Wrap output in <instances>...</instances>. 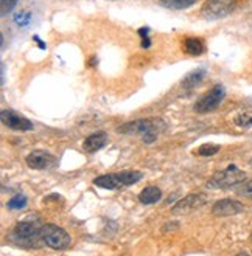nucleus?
Masks as SVG:
<instances>
[{
    "label": "nucleus",
    "mask_w": 252,
    "mask_h": 256,
    "mask_svg": "<svg viewBox=\"0 0 252 256\" xmlns=\"http://www.w3.org/2000/svg\"><path fill=\"white\" fill-rule=\"evenodd\" d=\"M41 238H42L44 244L49 246L50 248H55V250H66L72 244V239H70L69 233L64 228L56 227L53 224L42 225Z\"/></svg>",
    "instance_id": "obj_4"
},
{
    "label": "nucleus",
    "mask_w": 252,
    "mask_h": 256,
    "mask_svg": "<svg viewBox=\"0 0 252 256\" xmlns=\"http://www.w3.org/2000/svg\"><path fill=\"white\" fill-rule=\"evenodd\" d=\"M0 116H2V123L5 126H8L10 129L13 130H32L33 129V124L30 120H27L25 116L13 112V110H2V114H0Z\"/></svg>",
    "instance_id": "obj_9"
},
{
    "label": "nucleus",
    "mask_w": 252,
    "mask_h": 256,
    "mask_svg": "<svg viewBox=\"0 0 252 256\" xmlns=\"http://www.w3.org/2000/svg\"><path fill=\"white\" fill-rule=\"evenodd\" d=\"M30 19H32V14H30V12H25V11H22V12L16 14V18H14V20H16V24H18V25H21V26L28 25V24H30Z\"/></svg>",
    "instance_id": "obj_22"
},
{
    "label": "nucleus",
    "mask_w": 252,
    "mask_h": 256,
    "mask_svg": "<svg viewBox=\"0 0 252 256\" xmlns=\"http://www.w3.org/2000/svg\"><path fill=\"white\" fill-rule=\"evenodd\" d=\"M235 10V0H207L202 5L201 14L207 20L226 18Z\"/></svg>",
    "instance_id": "obj_5"
},
{
    "label": "nucleus",
    "mask_w": 252,
    "mask_h": 256,
    "mask_svg": "<svg viewBox=\"0 0 252 256\" xmlns=\"http://www.w3.org/2000/svg\"><path fill=\"white\" fill-rule=\"evenodd\" d=\"M106 143H108V134L106 132H97V134L89 135V137L84 140L83 149L86 150V152L92 154V152L100 150Z\"/></svg>",
    "instance_id": "obj_12"
},
{
    "label": "nucleus",
    "mask_w": 252,
    "mask_h": 256,
    "mask_svg": "<svg viewBox=\"0 0 252 256\" xmlns=\"http://www.w3.org/2000/svg\"><path fill=\"white\" fill-rule=\"evenodd\" d=\"M205 202H207V196L202 194V192L188 194V196H185L184 199H181L179 202H177V204L173 206L171 213H173V214H187V213H190V212H193V210L202 206Z\"/></svg>",
    "instance_id": "obj_8"
},
{
    "label": "nucleus",
    "mask_w": 252,
    "mask_h": 256,
    "mask_svg": "<svg viewBox=\"0 0 252 256\" xmlns=\"http://www.w3.org/2000/svg\"><path fill=\"white\" fill-rule=\"evenodd\" d=\"M218 150H219L218 144H202L198 149V154L202 156V157H210V156H215Z\"/></svg>",
    "instance_id": "obj_20"
},
{
    "label": "nucleus",
    "mask_w": 252,
    "mask_h": 256,
    "mask_svg": "<svg viewBox=\"0 0 252 256\" xmlns=\"http://www.w3.org/2000/svg\"><path fill=\"white\" fill-rule=\"evenodd\" d=\"M142 172L139 171H125L120 174H106V176H100L94 180V185L105 188V190H118V188H125L129 185L137 184L142 178Z\"/></svg>",
    "instance_id": "obj_2"
},
{
    "label": "nucleus",
    "mask_w": 252,
    "mask_h": 256,
    "mask_svg": "<svg viewBox=\"0 0 252 256\" xmlns=\"http://www.w3.org/2000/svg\"><path fill=\"white\" fill-rule=\"evenodd\" d=\"M226 96V92H224V88L221 87V86H215L212 90H209L196 104H195V110L199 112V114H207V112H212L215 110L221 101L224 100Z\"/></svg>",
    "instance_id": "obj_6"
},
{
    "label": "nucleus",
    "mask_w": 252,
    "mask_h": 256,
    "mask_svg": "<svg viewBox=\"0 0 252 256\" xmlns=\"http://www.w3.org/2000/svg\"><path fill=\"white\" fill-rule=\"evenodd\" d=\"M244 178H246L244 171L238 170L232 164V166H227L226 170L213 174L212 178L207 182V186L212 190H226V188H232L235 185L241 184Z\"/></svg>",
    "instance_id": "obj_3"
},
{
    "label": "nucleus",
    "mask_w": 252,
    "mask_h": 256,
    "mask_svg": "<svg viewBox=\"0 0 252 256\" xmlns=\"http://www.w3.org/2000/svg\"><path fill=\"white\" fill-rule=\"evenodd\" d=\"M162 198V191L156 186H146L145 190H142V192L139 194V200L143 205H151L159 202Z\"/></svg>",
    "instance_id": "obj_13"
},
{
    "label": "nucleus",
    "mask_w": 252,
    "mask_h": 256,
    "mask_svg": "<svg viewBox=\"0 0 252 256\" xmlns=\"http://www.w3.org/2000/svg\"><path fill=\"white\" fill-rule=\"evenodd\" d=\"M165 124L160 120H137V122L126 123L122 128H118V132L122 134H148V132H159V129H164Z\"/></svg>",
    "instance_id": "obj_7"
},
{
    "label": "nucleus",
    "mask_w": 252,
    "mask_h": 256,
    "mask_svg": "<svg viewBox=\"0 0 252 256\" xmlns=\"http://www.w3.org/2000/svg\"><path fill=\"white\" fill-rule=\"evenodd\" d=\"M244 210V205L238 200H232V199H223L213 205L212 208V213L215 216H233V214H238Z\"/></svg>",
    "instance_id": "obj_10"
},
{
    "label": "nucleus",
    "mask_w": 252,
    "mask_h": 256,
    "mask_svg": "<svg viewBox=\"0 0 252 256\" xmlns=\"http://www.w3.org/2000/svg\"><path fill=\"white\" fill-rule=\"evenodd\" d=\"M160 2L162 5H165L167 8H171V10H185L193 4H196L198 0H160Z\"/></svg>",
    "instance_id": "obj_16"
},
{
    "label": "nucleus",
    "mask_w": 252,
    "mask_h": 256,
    "mask_svg": "<svg viewBox=\"0 0 252 256\" xmlns=\"http://www.w3.org/2000/svg\"><path fill=\"white\" fill-rule=\"evenodd\" d=\"M177 227H179V225H177V224H171V225H170V224H167L165 227L162 228V232H167L168 228H170V230H171V228H177Z\"/></svg>",
    "instance_id": "obj_23"
},
{
    "label": "nucleus",
    "mask_w": 252,
    "mask_h": 256,
    "mask_svg": "<svg viewBox=\"0 0 252 256\" xmlns=\"http://www.w3.org/2000/svg\"><path fill=\"white\" fill-rule=\"evenodd\" d=\"M53 162H55L53 156L46 152V150H33L27 157V164L32 170H47L52 166Z\"/></svg>",
    "instance_id": "obj_11"
},
{
    "label": "nucleus",
    "mask_w": 252,
    "mask_h": 256,
    "mask_svg": "<svg viewBox=\"0 0 252 256\" xmlns=\"http://www.w3.org/2000/svg\"><path fill=\"white\" fill-rule=\"evenodd\" d=\"M13 242L21 247H27V248H33L38 247V244L42 240L41 238V228L36 224L30 222V220H24L19 222L13 230L11 234Z\"/></svg>",
    "instance_id": "obj_1"
},
{
    "label": "nucleus",
    "mask_w": 252,
    "mask_h": 256,
    "mask_svg": "<svg viewBox=\"0 0 252 256\" xmlns=\"http://www.w3.org/2000/svg\"><path fill=\"white\" fill-rule=\"evenodd\" d=\"M233 123L240 128H252V110H244V112H240L233 118Z\"/></svg>",
    "instance_id": "obj_17"
},
{
    "label": "nucleus",
    "mask_w": 252,
    "mask_h": 256,
    "mask_svg": "<svg viewBox=\"0 0 252 256\" xmlns=\"http://www.w3.org/2000/svg\"><path fill=\"white\" fill-rule=\"evenodd\" d=\"M19 0H0V12H2V16H7V14L18 5Z\"/></svg>",
    "instance_id": "obj_21"
},
{
    "label": "nucleus",
    "mask_w": 252,
    "mask_h": 256,
    "mask_svg": "<svg viewBox=\"0 0 252 256\" xmlns=\"http://www.w3.org/2000/svg\"><path fill=\"white\" fill-rule=\"evenodd\" d=\"M7 206L10 210H22L24 206H27V198H25L24 194H16L13 199L8 200Z\"/></svg>",
    "instance_id": "obj_18"
},
{
    "label": "nucleus",
    "mask_w": 252,
    "mask_h": 256,
    "mask_svg": "<svg viewBox=\"0 0 252 256\" xmlns=\"http://www.w3.org/2000/svg\"><path fill=\"white\" fill-rule=\"evenodd\" d=\"M184 50L187 54H191V56H199L204 53V45L199 39H195V38H188L185 42H184Z\"/></svg>",
    "instance_id": "obj_15"
},
{
    "label": "nucleus",
    "mask_w": 252,
    "mask_h": 256,
    "mask_svg": "<svg viewBox=\"0 0 252 256\" xmlns=\"http://www.w3.org/2000/svg\"><path fill=\"white\" fill-rule=\"evenodd\" d=\"M204 78H205V70L204 68H196L195 72H191V73L187 74L185 80L182 81V87L184 88H195L204 81Z\"/></svg>",
    "instance_id": "obj_14"
},
{
    "label": "nucleus",
    "mask_w": 252,
    "mask_h": 256,
    "mask_svg": "<svg viewBox=\"0 0 252 256\" xmlns=\"http://www.w3.org/2000/svg\"><path fill=\"white\" fill-rule=\"evenodd\" d=\"M236 194L243 196V198L252 199V178L247 180V182H243L238 188H236Z\"/></svg>",
    "instance_id": "obj_19"
}]
</instances>
